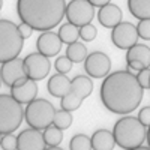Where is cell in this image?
<instances>
[{
    "label": "cell",
    "instance_id": "6da1fadb",
    "mask_svg": "<svg viewBox=\"0 0 150 150\" xmlns=\"http://www.w3.org/2000/svg\"><path fill=\"white\" fill-rule=\"evenodd\" d=\"M144 89L137 75L131 71H116L108 74L101 84L102 105L114 114L126 116L138 108L143 101Z\"/></svg>",
    "mask_w": 150,
    "mask_h": 150
},
{
    "label": "cell",
    "instance_id": "7a4b0ae2",
    "mask_svg": "<svg viewBox=\"0 0 150 150\" xmlns=\"http://www.w3.org/2000/svg\"><path fill=\"white\" fill-rule=\"evenodd\" d=\"M17 12L33 30L45 32L60 24L66 14V3L65 0H17Z\"/></svg>",
    "mask_w": 150,
    "mask_h": 150
},
{
    "label": "cell",
    "instance_id": "3957f363",
    "mask_svg": "<svg viewBox=\"0 0 150 150\" xmlns=\"http://www.w3.org/2000/svg\"><path fill=\"white\" fill-rule=\"evenodd\" d=\"M147 129L138 117L123 116L119 119L112 128L116 144L122 149H137L141 147L146 140Z\"/></svg>",
    "mask_w": 150,
    "mask_h": 150
},
{
    "label": "cell",
    "instance_id": "277c9868",
    "mask_svg": "<svg viewBox=\"0 0 150 150\" xmlns=\"http://www.w3.org/2000/svg\"><path fill=\"white\" fill-rule=\"evenodd\" d=\"M24 45L18 26L9 20H0V63L20 56Z\"/></svg>",
    "mask_w": 150,
    "mask_h": 150
},
{
    "label": "cell",
    "instance_id": "5b68a950",
    "mask_svg": "<svg viewBox=\"0 0 150 150\" xmlns=\"http://www.w3.org/2000/svg\"><path fill=\"white\" fill-rule=\"evenodd\" d=\"M24 110L12 95H0V134L15 132L23 123Z\"/></svg>",
    "mask_w": 150,
    "mask_h": 150
},
{
    "label": "cell",
    "instance_id": "8992f818",
    "mask_svg": "<svg viewBox=\"0 0 150 150\" xmlns=\"http://www.w3.org/2000/svg\"><path fill=\"white\" fill-rule=\"evenodd\" d=\"M56 111L57 110L50 101L42 98L41 99L35 98L33 101L27 104L26 110H24V119H26L29 126L44 131L47 126L53 125Z\"/></svg>",
    "mask_w": 150,
    "mask_h": 150
},
{
    "label": "cell",
    "instance_id": "52a82bcc",
    "mask_svg": "<svg viewBox=\"0 0 150 150\" xmlns=\"http://www.w3.org/2000/svg\"><path fill=\"white\" fill-rule=\"evenodd\" d=\"M66 20L75 26H84L92 23L95 17V6L89 0H71L66 5Z\"/></svg>",
    "mask_w": 150,
    "mask_h": 150
},
{
    "label": "cell",
    "instance_id": "ba28073f",
    "mask_svg": "<svg viewBox=\"0 0 150 150\" xmlns=\"http://www.w3.org/2000/svg\"><path fill=\"white\" fill-rule=\"evenodd\" d=\"M24 62V69H26L27 77L39 81L44 80L47 75L50 74V69H51V63H50V57L44 56L42 53H30L29 56H26L23 59Z\"/></svg>",
    "mask_w": 150,
    "mask_h": 150
},
{
    "label": "cell",
    "instance_id": "9c48e42d",
    "mask_svg": "<svg viewBox=\"0 0 150 150\" xmlns=\"http://www.w3.org/2000/svg\"><path fill=\"white\" fill-rule=\"evenodd\" d=\"M0 78H2V83L8 86L9 89L15 84L24 83L29 78L26 74V69H24V62L15 57V59L2 63V66H0Z\"/></svg>",
    "mask_w": 150,
    "mask_h": 150
},
{
    "label": "cell",
    "instance_id": "30bf717a",
    "mask_svg": "<svg viewBox=\"0 0 150 150\" xmlns=\"http://www.w3.org/2000/svg\"><path fill=\"white\" fill-rule=\"evenodd\" d=\"M111 41L120 50H129L132 45L138 42V32L137 26L128 21H120L111 30Z\"/></svg>",
    "mask_w": 150,
    "mask_h": 150
},
{
    "label": "cell",
    "instance_id": "8fae6325",
    "mask_svg": "<svg viewBox=\"0 0 150 150\" xmlns=\"http://www.w3.org/2000/svg\"><path fill=\"white\" fill-rule=\"evenodd\" d=\"M84 69L92 78H105L111 69V59L102 51H93L87 54L84 60Z\"/></svg>",
    "mask_w": 150,
    "mask_h": 150
},
{
    "label": "cell",
    "instance_id": "7c38bea8",
    "mask_svg": "<svg viewBox=\"0 0 150 150\" xmlns=\"http://www.w3.org/2000/svg\"><path fill=\"white\" fill-rule=\"evenodd\" d=\"M17 146L20 150H44L47 147L44 132L32 126L24 129L17 137Z\"/></svg>",
    "mask_w": 150,
    "mask_h": 150
},
{
    "label": "cell",
    "instance_id": "4fadbf2b",
    "mask_svg": "<svg viewBox=\"0 0 150 150\" xmlns=\"http://www.w3.org/2000/svg\"><path fill=\"white\" fill-rule=\"evenodd\" d=\"M62 45H63V42H62L59 33H54L53 30L41 32V35L38 36V41H36L38 51L47 57L57 56L62 50Z\"/></svg>",
    "mask_w": 150,
    "mask_h": 150
},
{
    "label": "cell",
    "instance_id": "5bb4252c",
    "mask_svg": "<svg viewBox=\"0 0 150 150\" xmlns=\"http://www.w3.org/2000/svg\"><path fill=\"white\" fill-rule=\"evenodd\" d=\"M123 18V14H122V9L114 5V3H107L105 6L99 8V12H98V20L101 23L102 27H107V29H112L116 27L117 24L122 21Z\"/></svg>",
    "mask_w": 150,
    "mask_h": 150
},
{
    "label": "cell",
    "instance_id": "9a60e30c",
    "mask_svg": "<svg viewBox=\"0 0 150 150\" xmlns=\"http://www.w3.org/2000/svg\"><path fill=\"white\" fill-rule=\"evenodd\" d=\"M11 95L14 96L18 102L21 104H29L30 101L36 98L38 95V84L35 80L27 78L21 84H15L11 87Z\"/></svg>",
    "mask_w": 150,
    "mask_h": 150
},
{
    "label": "cell",
    "instance_id": "2e32d148",
    "mask_svg": "<svg viewBox=\"0 0 150 150\" xmlns=\"http://www.w3.org/2000/svg\"><path fill=\"white\" fill-rule=\"evenodd\" d=\"M48 92L54 98H63L66 93L71 92V80L66 77V74H54L48 80Z\"/></svg>",
    "mask_w": 150,
    "mask_h": 150
},
{
    "label": "cell",
    "instance_id": "e0dca14e",
    "mask_svg": "<svg viewBox=\"0 0 150 150\" xmlns=\"http://www.w3.org/2000/svg\"><path fill=\"white\" fill-rule=\"evenodd\" d=\"M92 140V149L93 150H112L116 146V140L112 131L108 129H98L90 137Z\"/></svg>",
    "mask_w": 150,
    "mask_h": 150
},
{
    "label": "cell",
    "instance_id": "ac0fdd59",
    "mask_svg": "<svg viewBox=\"0 0 150 150\" xmlns=\"http://www.w3.org/2000/svg\"><path fill=\"white\" fill-rule=\"evenodd\" d=\"M71 90L75 92L80 98L86 99L89 98L93 92V81L89 75H77L71 80Z\"/></svg>",
    "mask_w": 150,
    "mask_h": 150
},
{
    "label": "cell",
    "instance_id": "d6986e66",
    "mask_svg": "<svg viewBox=\"0 0 150 150\" xmlns=\"http://www.w3.org/2000/svg\"><path fill=\"white\" fill-rule=\"evenodd\" d=\"M126 62H140V63L147 68L150 66V48L144 44H138L137 42L135 45H132L129 50H126Z\"/></svg>",
    "mask_w": 150,
    "mask_h": 150
},
{
    "label": "cell",
    "instance_id": "ffe728a7",
    "mask_svg": "<svg viewBox=\"0 0 150 150\" xmlns=\"http://www.w3.org/2000/svg\"><path fill=\"white\" fill-rule=\"evenodd\" d=\"M128 9L135 18H150V0H128Z\"/></svg>",
    "mask_w": 150,
    "mask_h": 150
},
{
    "label": "cell",
    "instance_id": "44dd1931",
    "mask_svg": "<svg viewBox=\"0 0 150 150\" xmlns=\"http://www.w3.org/2000/svg\"><path fill=\"white\" fill-rule=\"evenodd\" d=\"M42 132H44L47 147H50V149H57L60 146L62 140H63V129L57 128L56 125H50Z\"/></svg>",
    "mask_w": 150,
    "mask_h": 150
},
{
    "label": "cell",
    "instance_id": "7402d4cb",
    "mask_svg": "<svg viewBox=\"0 0 150 150\" xmlns=\"http://www.w3.org/2000/svg\"><path fill=\"white\" fill-rule=\"evenodd\" d=\"M87 54L89 53H87L86 45L83 42H78V41L69 44L68 48H66V56L74 62V63H81V62H84Z\"/></svg>",
    "mask_w": 150,
    "mask_h": 150
},
{
    "label": "cell",
    "instance_id": "603a6c76",
    "mask_svg": "<svg viewBox=\"0 0 150 150\" xmlns=\"http://www.w3.org/2000/svg\"><path fill=\"white\" fill-rule=\"evenodd\" d=\"M59 36H60L62 42L69 45V44H72L75 41H78V38H80V27L68 21L66 24H63V26L60 27Z\"/></svg>",
    "mask_w": 150,
    "mask_h": 150
},
{
    "label": "cell",
    "instance_id": "cb8c5ba5",
    "mask_svg": "<svg viewBox=\"0 0 150 150\" xmlns=\"http://www.w3.org/2000/svg\"><path fill=\"white\" fill-rule=\"evenodd\" d=\"M83 101L84 99L83 98H80L75 92H69V93H66L63 98H60V107L63 108V110H68V111H75V110H78L80 107H81V104H83Z\"/></svg>",
    "mask_w": 150,
    "mask_h": 150
},
{
    "label": "cell",
    "instance_id": "d4e9b609",
    "mask_svg": "<svg viewBox=\"0 0 150 150\" xmlns=\"http://www.w3.org/2000/svg\"><path fill=\"white\" fill-rule=\"evenodd\" d=\"M72 120H74V117H72V114H71V111L62 108L60 111H56L53 125H56V126H57V128H60V129L66 131L68 128H71Z\"/></svg>",
    "mask_w": 150,
    "mask_h": 150
},
{
    "label": "cell",
    "instance_id": "484cf974",
    "mask_svg": "<svg viewBox=\"0 0 150 150\" xmlns=\"http://www.w3.org/2000/svg\"><path fill=\"white\" fill-rule=\"evenodd\" d=\"M71 150H90L92 149V140L90 137H87L86 134H77L72 137V140L69 143Z\"/></svg>",
    "mask_w": 150,
    "mask_h": 150
},
{
    "label": "cell",
    "instance_id": "4316f807",
    "mask_svg": "<svg viewBox=\"0 0 150 150\" xmlns=\"http://www.w3.org/2000/svg\"><path fill=\"white\" fill-rule=\"evenodd\" d=\"M96 35H98V30H96V27L93 26L92 23L84 24V26L80 27V38H81L84 42H90V41H93L95 38H96Z\"/></svg>",
    "mask_w": 150,
    "mask_h": 150
},
{
    "label": "cell",
    "instance_id": "83f0119b",
    "mask_svg": "<svg viewBox=\"0 0 150 150\" xmlns=\"http://www.w3.org/2000/svg\"><path fill=\"white\" fill-rule=\"evenodd\" d=\"M72 63H74V62H72L68 56H60V57H57L56 62H54V68H56V71L60 72V74H68V72L72 69Z\"/></svg>",
    "mask_w": 150,
    "mask_h": 150
},
{
    "label": "cell",
    "instance_id": "f1b7e54d",
    "mask_svg": "<svg viewBox=\"0 0 150 150\" xmlns=\"http://www.w3.org/2000/svg\"><path fill=\"white\" fill-rule=\"evenodd\" d=\"M137 32H138V38H141L143 41H150V18L140 20Z\"/></svg>",
    "mask_w": 150,
    "mask_h": 150
},
{
    "label": "cell",
    "instance_id": "f546056e",
    "mask_svg": "<svg viewBox=\"0 0 150 150\" xmlns=\"http://www.w3.org/2000/svg\"><path fill=\"white\" fill-rule=\"evenodd\" d=\"M0 147H2L3 150H15V149H18V146H17V137H14L12 134H3Z\"/></svg>",
    "mask_w": 150,
    "mask_h": 150
},
{
    "label": "cell",
    "instance_id": "4dcf8cb0",
    "mask_svg": "<svg viewBox=\"0 0 150 150\" xmlns=\"http://www.w3.org/2000/svg\"><path fill=\"white\" fill-rule=\"evenodd\" d=\"M137 78H138V83L141 84V87L146 90V89H150V66L147 68H143L138 71V75H137Z\"/></svg>",
    "mask_w": 150,
    "mask_h": 150
},
{
    "label": "cell",
    "instance_id": "1f68e13d",
    "mask_svg": "<svg viewBox=\"0 0 150 150\" xmlns=\"http://www.w3.org/2000/svg\"><path fill=\"white\" fill-rule=\"evenodd\" d=\"M138 119H140V122L144 125L146 128L150 126V107H144V108L140 110V112H138Z\"/></svg>",
    "mask_w": 150,
    "mask_h": 150
},
{
    "label": "cell",
    "instance_id": "d6a6232c",
    "mask_svg": "<svg viewBox=\"0 0 150 150\" xmlns=\"http://www.w3.org/2000/svg\"><path fill=\"white\" fill-rule=\"evenodd\" d=\"M18 30H20V33H21V36L24 38V39L30 38V36H32V33H33V27L30 26V24L24 23V21H21V23L18 24Z\"/></svg>",
    "mask_w": 150,
    "mask_h": 150
},
{
    "label": "cell",
    "instance_id": "836d02e7",
    "mask_svg": "<svg viewBox=\"0 0 150 150\" xmlns=\"http://www.w3.org/2000/svg\"><path fill=\"white\" fill-rule=\"evenodd\" d=\"M89 2H90L95 8H102V6H105L107 3H110L111 0H89Z\"/></svg>",
    "mask_w": 150,
    "mask_h": 150
},
{
    "label": "cell",
    "instance_id": "e575fe53",
    "mask_svg": "<svg viewBox=\"0 0 150 150\" xmlns=\"http://www.w3.org/2000/svg\"><path fill=\"white\" fill-rule=\"evenodd\" d=\"M146 140H147V144L150 147V126L147 128V134H146Z\"/></svg>",
    "mask_w": 150,
    "mask_h": 150
},
{
    "label": "cell",
    "instance_id": "d590c367",
    "mask_svg": "<svg viewBox=\"0 0 150 150\" xmlns=\"http://www.w3.org/2000/svg\"><path fill=\"white\" fill-rule=\"evenodd\" d=\"M2 6H3V0H0V9H2Z\"/></svg>",
    "mask_w": 150,
    "mask_h": 150
},
{
    "label": "cell",
    "instance_id": "8d00e7d4",
    "mask_svg": "<svg viewBox=\"0 0 150 150\" xmlns=\"http://www.w3.org/2000/svg\"><path fill=\"white\" fill-rule=\"evenodd\" d=\"M2 137H3V134H0V143H2Z\"/></svg>",
    "mask_w": 150,
    "mask_h": 150
},
{
    "label": "cell",
    "instance_id": "74e56055",
    "mask_svg": "<svg viewBox=\"0 0 150 150\" xmlns=\"http://www.w3.org/2000/svg\"><path fill=\"white\" fill-rule=\"evenodd\" d=\"M0 84H2V78H0Z\"/></svg>",
    "mask_w": 150,
    "mask_h": 150
}]
</instances>
